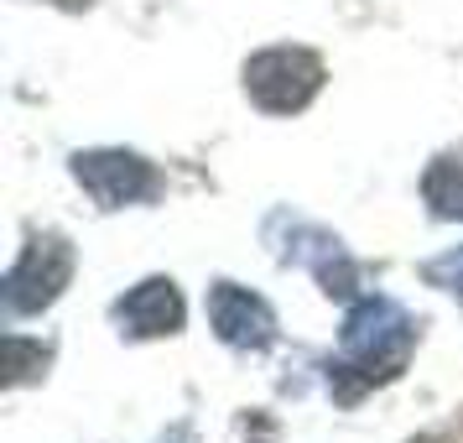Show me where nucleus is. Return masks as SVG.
I'll use <instances>...</instances> for the list:
<instances>
[{
	"label": "nucleus",
	"mask_w": 463,
	"mask_h": 443,
	"mask_svg": "<svg viewBox=\"0 0 463 443\" xmlns=\"http://www.w3.org/2000/svg\"><path fill=\"white\" fill-rule=\"evenodd\" d=\"M245 89L260 110L292 115L323 89V63L302 47H271V53H255L245 63Z\"/></svg>",
	"instance_id": "f257e3e1"
},
{
	"label": "nucleus",
	"mask_w": 463,
	"mask_h": 443,
	"mask_svg": "<svg viewBox=\"0 0 463 443\" xmlns=\"http://www.w3.org/2000/svg\"><path fill=\"white\" fill-rule=\"evenodd\" d=\"M73 172L105 209H120V204H136V198L156 193V172L130 151H89V157L73 162Z\"/></svg>",
	"instance_id": "f03ea898"
},
{
	"label": "nucleus",
	"mask_w": 463,
	"mask_h": 443,
	"mask_svg": "<svg viewBox=\"0 0 463 443\" xmlns=\"http://www.w3.org/2000/svg\"><path fill=\"white\" fill-rule=\"evenodd\" d=\"M68 272H73V255H68L63 240H37V246L22 255V266L11 272V308L32 313V308L52 303L58 287L68 282Z\"/></svg>",
	"instance_id": "7ed1b4c3"
},
{
	"label": "nucleus",
	"mask_w": 463,
	"mask_h": 443,
	"mask_svg": "<svg viewBox=\"0 0 463 443\" xmlns=\"http://www.w3.org/2000/svg\"><path fill=\"white\" fill-rule=\"evenodd\" d=\"M209 313H213V329L230 339V344H266L271 329H276L271 308H266L260 297H250L245 287H234V282H219V287H213Z\"/></svg>",
	"instance_id": "20e7f679"
},
{
	"label": "nucleus",
	"mask_w": 463,
	"mask_h": 443,
	"mask_svg": "<svg viewBox=\"0 0 463 443\" xmlns=\"http://www.w3.org/2000/svg\"><path fill=\"white\" fill-rule=\"evenodd\" d=\"M120 323H126L130 334H172L177 323H183V297L172 282H141L136 293L120 303Z\"/></svg>",
	"instance_id": "39448f33"
},
{
	"label": "nucleus",
	"mask_w": 463,
	"mask_h": 443,
	"mask_svg": "<svg viewBox=\"0 0 463 443\" xmlns=\"http://www.w3.org/2000/svg\"><path fill=\"white\" fill-rule=\"evenodd\" d=\"M427 198L438 204V214H463V157H442L427 172Z\"/></svg>",
	"instance_id": "423d86ee"
}]
</instances>
